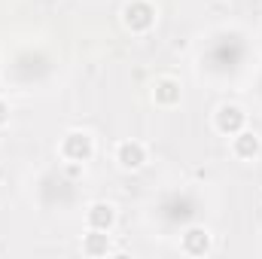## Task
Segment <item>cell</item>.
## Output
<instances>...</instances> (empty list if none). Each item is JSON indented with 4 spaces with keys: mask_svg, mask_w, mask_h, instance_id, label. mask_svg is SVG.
<instances>
[{
    "mask_svg": "<svg viewBox=\"0 0 262 259\" xmlns=\"http://www.w3.org/2000/svg\"><path fill=\"white\" fill-rule=\"evenodd\" d=\"M9 116H12V113H9V104L0 98V128H6V125H9Z\"/></svg>",
    "mask_w": 262,
    "mask_h": 259,
    "instance_id": "30bf717a",
    "label": "cell"
},
{
    "mask_svg": "<svg viewBox=\"0 0 262 259\" xmlns=\"http://www.w3.org/2000/svg\"><path fill=\"white\" fill-rule=\"evenodd\" d=\"M183 101V85L177 76H156L152 82V104L156 107H177Z\"/></svg>",
    "mask_w": 262,
    "mask_h": 259,
    "instance_id": "52a82bcc",
    "label": "cell"
},
{
    "mask_svg": "<svg viewBox=\"0 0 262 259\" xmlns=\"http://www.w3.org/2000/svg\"><path fill=\"white\" fill-rule=\"evenodd\" d=\"M95 153H98L95 137L82 128L67 131L64 137H61V143H58V156L64 159V165L67 162H70V165H89V162L95 159Z\"/></svg>",
    "mask_w": 262,
    "mask_h": 259,
    "instance_id": "6da1fadb",
    "label": "cell"
},
{
    "mask_svg": "<svg viewBox=\"0 0 262 259\" xmlns=\"http://www.w3.org/2000/svg\"><path fill=\"white\" fill-rule=\"evenodd\" d=\"M113 238L110 232H98V229H89L82 235V256L89 259H104V256H113Z\"/></svg>",
    "mask_w": 262,
    "mask_h": 259,
    "instance_id": "9c48e42d",
    "label": "cell"
},
{
    "mask_svg": "<svg viewBox=\"0 0 262 259\" xmlns=\"http://www.w3.org/2000/svg\"><path fill=\"white\" fill-rule=\"evenodd\" d=\"M156 21H159V6L152 0H128L122 6V25H125V31L137 34V37L149 34L156 28Z\"/></svg>",
    "mask_w": 262,
    "mask_h": 259,
    "instance_id": "7a4b0ae2",
    "label": "cell"
},
{
    "mask_svg": "<svg viewBox=\"0 0 262 259\" xmlns=\"http://www.w3.org/2000/svg\"><path fill=\"white\" fill-rule=\"evenodd\" d=\"M232 156L238 162H256L262 156V137L253 128H241L238 134H232Z\"/></svg>",
    "mask_w": 262,
    "mask_h": 259,
    "instance_id": "8992f818",
    "label": "cell"
},
{
    "mask_svg": "<svg viewBox=\"0 0 262 259\" xmlns=\"http://www.w3.org/2000/svg\"><path fill=\"white\" fill-rule=\"evenodd\" d=\"M85 226L89 229H98V232H113V226H116V204H110V201H92L89 207H85Z\"/></svg>",
    "mask_w": 262,
    "mask_h": 259,
    "instance_id": "ba28073f",
    "label": "cell"
},
{
    "mask_svg": "<svg viewBox=\"0 0 262 259\" xmlns=\"http://www.w3.org/2000/svg\"><path fill=\"white\" fill-rule=\"evenodd\" d=\"M213 128L223 137H232L241 128H247V110L241 104H220L213 113Z\"/></svg>",
    "mask_w": 262,
    "mask_h": 259,
    "instance_id": "277c9868",
    "label": "cell"
},
{
    "mask_svg": "<svg viewBox=\"0 0 262 259\" xmlns=\"http://www.w3.org/2000/svg\"><path fill=\"white\" fill-rule=\"evenodd\" d=\"M180 250L186 256H207L213 250V235L207 226H189L180 235Z\"/></svg>",
    "mask_w": 262,
    "mask_h": 259,
    "instance_id": "5b68a950",
    "label": "cell"
},
{
    "mask_svg": "<svg viewBox=\"0 0 262 259\" xmlns=\"http://www.w3.org/2000/svg\"><path fill=\"white\" fill-rule=\"evenodd\" d=\"M113 159H116V165L122 171H140L149 162V149H146V143H140V140L131 137V140H119L116 143Z\"/></svg>",
    "mask_w": 262,
    "mask_h": 259,
    "instance_id": "3957f363",
    "label": "cell"
}]
</instances>
